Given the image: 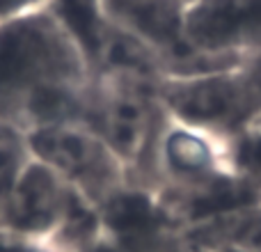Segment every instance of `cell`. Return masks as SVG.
Masks as SVG:
<instances>
[{
  "instance_id": "obj_1",
  "label": "cell",
  "mask_w": 261,
  "mask_h": 252,
  "mask_svg": "<svg viewBox=\"0 0 261 252\" xmlns=\"http://www.w3.org/2000/svg\"><path fill=\"white\" fill-rule=\"evenodd\" d=\"M87 48L50 0L0 23V122L30 135L83 119L92 92Z\"/></svg>"
},
{
  "instance_id": "obj_2",
  "label": "cell",
  "mask_w": 261,
  "mask_h": 252,
  "mask_svg": "<svg viewBox=\"0 0 261 252\" xmlns=\"http://www.w3.org/2000/svg\"><path fill=\"white\" fill-rule=\"evenodd\" d=\"M81 122L99 133L126 167L130 186L151 190L153 158L167 115L158 101V81L94 76Z\"/></svg>"
},
{
  "instance_id": "obj_3",
  "label": "cell",
  "mask_w": 261,
  "mask_h": 252,
  "mask_svg": "<svg viewBox=\"0 0 261 252\" xmlns=\"http://www.w3.org/2000/svg\"><path fill=\"white\" fill-rule=\"evenodd\" d=\"M158 101L176 124L234 142L259 119L261 110L241 64L165 73Z\"/></svg>"
},
{
  "instance_id": "obj_4",
  "label": "cell",
  "mask_w": 261,
  "mask_h": 252,
  "mask_svg": "<svg viewBox=\"0 0 261 252\" xmlns=\"http://www.w3.org/2000/svg\"><path fill=\"white\" fill-rule=\"evenodd\" d=\"M32 158L53 170L83 202L101 211L130 186L115 152L81 119L39 129L28 135Z\"/></svg>"
},
{
  "instance_id": "obj_5",
  "label": "cell",
  "mask_w": 261,
  "mask_h": 252,
  "mask_svg": "<svg viewBox=\"0 0 261 252\" xmlns=\"http://www.w3.org/2000/svg\"><path fill=\"white\" fill-rule=\"evenodd\" d=\"M184 71L236 67L261 51V0H190L184 16Z\"/></svg>"
},
{
  "instance_id": "obj_6",
  "label": "cell",
  "mask_w": 261,
  "mask_h": 252,
  "mask_svg": "<svg viewBox=\"0 0 261 252\" xmlns=\"http://www.w3.org/2000/svg\"><path fill=\"white\" fill-rule=\"evenodd\" d=\"M92 207L53 170L32 158L0 204V227L46 239H60Z\"/></svg>"
},
{
  "instance_id": "obj_7",
  "label": "cell",
  "mask_w": 261,
  "mask_h": 252,
  "mask_svg": "<svg viewBox=\"0 0 261 252\" xmlns=\"http://www.w3.org/2000/svg\"><path fill=\"white\" fill-rule=\"evenodd\" d=\"M188 3L190 0H94V14L101 23L147 46L161 60L165 73H179L186 67L184 16Z\"/></svg>"
},
{
  "instance_id": "obj_8",
  "label": "cell",
  "mask_w": 261,
  "mask_h": 252,
  "mask_svg": "<svg viewBox=\"0 0 261 252\" xmlns=\"http://www.w3.org/2000/svg\"><path fill=\"white\" fill-rule=\"evenodd\" d=\"M176 239L202 248L261 252V199L227 207L176 232Z\"/></svg>"
},
{
  "instance_id": "obj_9",
  "label": "cell",
  "mask_w": 261,
  "mask_h": 252,
  "mask_svg": "<svg viewBox=\"0 0 261 252\" xmlns=\"http://www.w3.org/2000/svg\"><path fill=\"white\" fill-rule=\"evenodd\" d=\"M30 161L32 152L28 135L14 126L0 122V204L5 202L7 193L12 190V186L16 184V179Z\"/></svg>"
},
{
  "instance_id": "obj_10",
  "label": "cell",
  "mask_w": 261,
  "mask_h": 252,
  "mask_svg": "<svg viewBox=\"0 0 261 252\" xmlns=\"http://www.w3.org/2000/svg\"><path fill=\"white\" fill-rule=\"evenodd\" d=\"M231 158L243 184L261 197V122L231 142Z\"/></svg>"
},
{
  "instance_id": "obj_11",
  "label": "cell",
  "mask_w": 261,
  "mask_h": 252,
  "mask_svg": "<svg viewBox=\"0 0 261 252\" xmlns=\"http://www.w3.org/2000/svg\"><path fill=\"white\" fill-rule=\"evenodd\" d=\"M0 252H69L62 243L46 236H32L0 227Z\"/></svg>"
},
{
  "instance_id": "obj_12",
  "label": "cell",
  "mask_w": 261,
  "mask_h": 252,
  "mask_svg": "<svg viewBox=\"0 0 261 252\" xmlns=\"http://www.w3.org/2000/svg\"><path fill=\"white\" fill-rule=\"evenodd\" d=\"M53 3L62 9V14L78 32V37L87 41V37L94 32V26L99 21L94 14V0H53Z\"/></svg>"
},
{
  "instance_id": "obj_13",
  "label": "cell",
  "mask_w": 261,
  "mask_h": 252,
  "mask_svg": "<svg viewBox=\"0 0 261 252\" xmlns=\"http://www.w3.org/2000/svg\"><path fill=\"white\" fill-rule=\"evenodd\" d=\"M241 69H243V73H245V78H248L250 87H252L254 99H257L259 110H261V51H259V53H254V55H250V58H245L243 62H241ZM257 122H261V115H259ZM257 122H254V124H257Z\"/></svg>"
},
{
  "instance_id": "obj_14",
  "label": "cell",
  "mask_w": 261,
  "mask_h": 252,
  "mask_svg": "<svg viewBox=\"0 0 261 252\" xmlns=\"http://www.w3.org/2000/svg\"><path fill=\"white\" fill-rule=\"evenodd\" d=\"M46 3H50V0H0V23L9 21L14 16H21V14L41 7Z\"/></svg>"
}]
</instances>
